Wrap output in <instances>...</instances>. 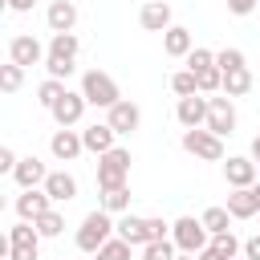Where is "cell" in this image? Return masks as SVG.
<instances>
[{"label": "cell", "mask_w": 260, "mask_h": 260, "mask_svg": "<svg viewBox=\"0 0 260 260\" xmlns=\"http://www.w3.org/2000/svg\"><path fill=\"white\" fill-rule=\"evenodd\" d=\"M252 158H256V167H260V134L252 138Z\"/></svg>", "instance_id": "obj_42"}, {"label": "cell", "mask_w": 260, "mask_h": 260, "mask_svg": "<svg viewBox=\"0 0 260 260\" xmlns=\"http://www.w3.org/2000/svg\"><path fill=\"white\" fill-rule=\"evenodd\" d=\"M49 150H53V158H57V162H73V158L85 150V142H81V134H77V130H53Z\"/></svg>", "instance_id": "obj_15"}, {"label": "cell", "mask_w": 260, "mask_h": 260, "mask_svg": "<svg viewBox=\"0 0 260 260\" xmlns=\"http://www.w3.org/2000/svg\"><path fill=\"white\" fill-rule=\"evenodd\" d=\"M98 207H102V211H110V215H122V211H130V187L102 191V195H98Z\"/></svg>", "instance_id": "obj_23"}, {"label": "cell", "mask_w": 260, "mask_h": 260, "mask_svg": "<svg viewBox=\"0 0 260 260\" xmlns=\"http://www.w3.org/2000/svg\"><path fill=\"white\" fill-rule=\"evenodd\" d=\"M20 85H24V69H20V65H12V61H8V65H0V89H4V93H16Z\"/></svg>", "instance_id": "obj_30"}, {"label": "cell", "mask_w": 260, "mask_h": 260, "mask_svg": "<svg viewBox=\"0 0 260 260\" xmlns=\"http://www.w3.org/2000/svg\"><path fill=\"white\" fill-rule=\"evenodd\" d=\"M179 142H183L187 154H195V158H203V162H223V138L211 134L207 126H199V130H183Z\"/></svg>", "instance_id": "obj_6"}, {"label": "cell", "mask_w": 260, "mask_h": 260, "mask_svg": "<svg viewBox=\"0 0 260 260\" xmlns=\"http://www.w3.org/2000/svg\"><path fill=\"white\" fill-rule=\"evenodd\" d=\"M256 175H260V167H256V158H244V154H232L228 162H223V179H228V187L236 191V187H252L256 183Z\"/></svg>", "instance_id": "obj_13"}, {"label": "cell", "mask_w": 260, "mask_h": 260, "mask_svg": "<svg viewBox=\"0 0 260 260\" xmlns=\"http://www.w3.org/2000/svg\"><path fill=\"white\" fill-rule=\"evenodd\" d=\"M45 191H49L53 203H69V199H77V179H73L69 171H49Z\"/></svg>", "instance_id": "obj_19"}, {"label": "cell", "mask_w": 260, "mask_h": 260, "mask_svg": "<svg viewBox=\"0 0 260 260\" xmlns=\"http://www.w3.org/2000/svg\"><path fill=\"white\" fill-rule=\"evenodd\" d=\"M32 4H37V0H8V8H12V12H28Z\"/></svg>", "instance_id": "obj_40"}, {"label": "cell", "mask_w": 260, "mask_h": 260, "mask_svg": "<svg viewBox=\"0 0 260 260\" xmlns=\"http://www.w3.org/2000/svg\"><path fill=\"white\" fill-rule=\"evenodd\" d=\"M171 240H175V248H179V252L199 256V252L211 244V232L203 228V219H195V215H179V219L171 223Z\"/></svg>", "instance_id": "obj_4"}, {"label": "cell", "mask_w": 260, "mask_h": 260, "mask_svg": "<svg viewBox=\"0 0 260 260\" xmlns=\"http://www.w3.org/2000/svg\"><path fill=\"white\" fill-rule=\"evenodd\" d=\"M130 179V150L126 146H114L98 158V187L102 191H114V187H126Z\"/></svg>", "instance_id": "obj_5"}, {"label": "cell", "mask_w": 260, "mask_h": 260, "mask_svg": "<svg viewBox=\"0 0 260 260\" xmlns=\"http://www.w3.org/2000/svg\"><path fill=\"white\" fill-rule=\"evenodd\" d=\"M81 93H85V102L98 106V110H114V106L122 102L118 81H114L110 73H102V69H85V73H81Z\"/></svg>", "instance_id": "obj_3"}, {"label": "cell", "mask_w": 260, "mask_h": 260, "mask_svg": "<svg viewBox=\"0 0 260 260\" xmlns=\"http://www.w3.org/2000/svg\"><path fill=\"white\" fill-rule=\"evenodd\" d=\"M49 211H53V199H49L45 187H37V191H20V195H16V215H20V219L37 223V219L49 215Z\"/></svg>", "instance_id": "obj_10"}, {"label": "cell", "mask_w": 260, "mask_h": 260, "mask_svg": "<svg viewBox=\"0 0 260 260\" xmlns=\"http://www.w3.org/2000/svg\"><path fill=\"white\" fill-rule=\"evenodd\" d=\"M244 260H260V232L244 240Z\"/></svg>", "instance_id": "obj_39"}, {"label": "cell", "mask_w": 260, "mask_h": 260, "mask_svg": "<svg viewBox=\"0 0 260 260\" xmlns=\"http://www.w3.org/2000/svg\"><path fill=\"white\" fill-rule=\"evenodd\" d=\"M45 20H49L53 32H73V24H77V4H73V0H53L49 12H45Z\"/></svg>", "instance_id": "obj_17"}, {"label": "cell", "mask_w": 260, "mask_h": 260, "mask_svg": "<svg viewBox=\"0 0 260 260\" xmlns=\"http://www.w3.org/2000/svg\"><path fill=\"white\" fill-rule=\"evenodd\" d=\"M252 191H256V199H260V179H256V183H252Z\"/></svg>", "instance_id": "obj_43"}, {"label": "cell", "mask_w": 260, "mask_h": 260, "mask_svg": "<svg viewBox=\"0 0 260 260\" xmlns=\"http://www.w3.org/2000/svg\"><path fill=\"white\" fill-rule=\"evenodd\" d=\"M77 49H81L77 32H53V41H49V57H61V61H73Z\"/></svg>", "instance_id": "obj_22"}, {"label": "cell", "mask_w": 260, "mask_h": 260, "mask_svg": "<svg viewBox=\"0 0 260 260\" xmlns=\"http://www.w3.org/2000/svg\"><path fill=\"white\" fill-rule=\"evenodd\" d=\"M114 138H118V134H114V126H110V122H93V126H85V130H81L85 150H93L98 158H102L106 150H114Z\"/></svg>", "instance_id": "obj_16"}, {"label": "cell", "mask_w": 260, "mask_h": 260, "mask_svg": "<svg viewBox=\"0 0 260 260\" xmlns=\"http://www.w3.org/2000/svg\"><path fill=\"white\" fill-rule=\"evenodd\" d=\"M207 65H215V53H211V49H191L187 69H191V73H199V69H207Z\"/></svg>", "instance_id": "obj_35"}, {"label": "cell", "mask_w": 260, "mask_h": 260, "mask_svg": "<svg viewBox=\"0 0 260 260\" xmlns=\"http://www.w3.org/2000/svg\"><path fill=\"white\" fill-rule=\"evenodd\" d=\"M207 130L219 134V138H228L236 130V106H232L228 93L223 98H207Z\"/></svg>", "instance_id": "obj_8"}, {"label": "cell", "mask_w": 260, "mask_h": 260, "mask_svg": "<svg viewBox=\"0 0 260 260\" xmlns=\"http://www.w3.org/2000/svg\"><path fill=\"white\" fill-rule=\"evenodd\" d=\"M175 240H154V244H146L142 248V260H175Z\"/></svg>", "instance_id": "obj_33"}, {"label": "cell", "mask_w": 260, "mask_h": 260, "mask_svg": "<svg viewBox=\"0 0 260 260\" xmlns=\"http://www.w3.org/2000/svg\"><path fill=\"white\" fill-rule=\"evenodd\" d=\"M93 260H130V244H126L122 236H114L110 244H102V248H98V256H93Z\"/></svg>", "instance_id": "obj_32"}, {"label": "cell", "mask_w": 260, "mask_h": 260, "mask_svg": "<svg viewBox=\"0 0 260 260\" xmlns=\"http://www.w3.org/2000/svg\"><path fill=\"white\" fill-rule=\"evenodd\" d=\"M215 65L228 73V69H244L248 61H244V49H219V53H215Z\"/></svg>", "instance_id": "obj_34"}, {"label": "cell", "mask_w": 260, "mask_h": 260, "mask_svg": "<svg viewBox=\"0 0 260 260\" xmlns=\"http://www.w3.org/2000/svg\"><path fill=\"white\" fill-rule=\"evenodd\" d=\"M118 236L130 244V248H146L154 240H171V223L158 219V215H122L118 219Z\"/></svg>", "instance_id": "obj_1"}, {"label": "cell", "mask_w": 260, "mask_h": 260, "mask_svg": "<svg viewBox=\"0 0 260 260\" xmlns=\"http://www.w3.org/2000/svg\"><path fill=\"white\" fill-rule=\"evenodd\" d=\"M106 122L114 126V134H134V130L142 126V110H138L134 102H126V98H122L114 110H106Z\"/></svg>", "instance_id": "obj_14"}, {"label": "cell", "mask_w": 260, "mask_h": 260, "mask_svg": "<svg viewBox=\"0 0 260 260\" xmlns=\"http://www.w3.org/2000/svg\"><path fill=\"white\" fill-rule=\"evenodd\" d=\"M175 118H179L183 130H199V126H207V98H203V93H195V98H179Z\"/></svg>", "instance_id": "obj_11"}, {"label": "cell", "mask_w": 260, "mask_h": 260, "mask_svg": "<svg viewBox=\"0 0 260 260\" xmlns=\"http://www.w3.org/2000/svg\"><path fill=\"white\" fill-rule=\"evenodd\" d=\"M37 232H41V240H57V236L65 232V215H61V211L41 215V219H37Z\"/></svg>", "instance_id": "obj_29"}, {"label": "cell", "mask_w": 260, "mask_h": 260, "mask_svg": "<svg viewBox=\"0 0 260 260\" xmlns=\"http://www.w3.org/2000/svg\"><path fill=\"white\" fill-rule=\"evenodd\" d=\"M195 81H199V93H223V69H219V65L199 69V73H195Z\"/></svg>", "instance_id": "obj_26"}, {"label": "cell", "mask_w": 260, "mask_h": 260, "mask_svg": "<svg viewBox=\"0 0 260 260\" xmlns=\"http://www.w3.org/2000/svg\"><path fill=\"white\" fill-rule=\"evenodd\" d=\"M195 260H223V256H219V252H215V248H203V252H199V256H195Z\"/></svg>", "instance_id": "obj_41"}, {"label": "cell", "mask_w": 260, "mask_h": 260, "mask_svg": "<svg viewBox=\"0 0 260 260\" xmlns=\"http://www.w3.org/2000/svg\"><path fill=\"white\" fill-rule=\"evenodd\" d=\"M199 219H203V228H207L211 236H219V232H232V228H228V223H232V211H228V207H207Z\"/></svg>", "instance_id": "obj_27"}, {"label": "cell", "mask_w": 260, "mask_h": 260, "mask_svg": "<svg viewBox=\"0 0 260 260\" xmlns=\"http://www.w3.org/2000/svg\"><path fill=\"white\" fill-rule=\"evenodd\" d=\"M45 69H49V77L65 81V77L73 73V61H61V57H45Z\"/></svg>", "instance_id": "obj_36"}, {"label": "cell", "mask_w": 260, "mask_h": 260, "mask_svg": "<svg viewBox=\"0 0 260 260\" xmlns=\"http://www.w3.org/2000/svg\"><path fill=\"white\" fill-rule=\"evenodd\" d=\"M114 236H118V223L110 219V211L98 207V211H89V215L81 219V228H77V248L89 252V256H98V248L110 244Z\"/></svg>", "instance_id": "obj_2"}, {"label": "cell", "mask_w": 260, "mask_h": 260, "mask_svg": "<svg viewBox=\"0 0 260 260\" xmlns=\"http://www.w3.org/2000/svg\"><path fill=\"white\" fill-rule=\"evenodd\" d=\"M207 248H215V252H219L223 260H236V256L244 252V244H240V240H236L232 232H219V236H211V244H207Z\"/></svg>", "instance_id": "obj_28"}, {"label": "cell", "mask_w": 260, "mask_h": 260, "mask_svg": "<svg viewBox=\"0 0 260 260\" xmlns=\"http://www.w3.org/2000/svg\"><path fill=\"white\" fill-rule=\"evenodd\" d=\"M175 260H195V256H187V252H179V256H175Z\"/></svg>", "instance_id": "obj_44"}, {"label": "cell", "mask_w": 260, "mask_h": 260, "mask_svg": "<svg viewBox=\"0 0 260 260\" xmlns=\"http://www.w3.org/2000/svg\"><path fill=\"white\" fill-rule=\"evenodd\" d=\"M252 8H260V0H228V12H236V16H248Z\"/></svg>", "instance_id": "obj_38"}, {"label": "cell", "mask_w": 260, "mask_h": 260, "mask_svg": "<svg viewBox=\"0 0 260 260\" xmlns=\"http://www.w3.org/2000/svg\"><path fill=\"white\" fill-rule=\"evenodd\" d=\"M65 89H69L65 81H57V77H45V81L37 85V102H41L45 110H53V106H57V102L65 98Z\"/></svg>", "instance_id": "obj_25"}, {"label": "cell", "mask_w": 260, "mask_h": 260, "mask_svg": "<svg viewBox=\"0 0 260 260\" xmlns=\"http://www.w3.org/2000/svg\"><path fill=\"white\" fill-rule=\"evenodd\" d=\"M138 24L150 28V32H167V28H171V4H167V0H150V4H142Z\"/></svg>", "instance_id": "obj_18"}, {"label": "cell", "mask_w": 260, "mask_h": 260, "mask_svg": "<svg viewBox=\"0 0 260 260\" xmlns=\"http://www.w3.org/2000/svg\"><path fill=\"white\" fill-rule=\"evenodd\" d=\"M142 4H150V0H142Z\"/></svg>", "instance_id": "obj_45"}, {"label": "cell", "mask_w": 260, "mask_h": 260, "mask_svg": "<svg viewBox=\"0 0 260 260\" xmlns=\"http://www.w3.org/2000/svg\"><path fill=\"white\" fill-rule=\"evenodd\" d=\"M228 211H232V219H252L256 211H260V199H256V191L252 187H236L232 195H228V203H223Z\"/></svg>", "instance_id": "obj_20"}, {"label": "cell", "mask_w": 260, "mask_h": 260, "mask_svg": "<svg viewBox=\"0 0 260 260\" xmlns=\"http://www.w3.org/2000/svg\"><path fill=\"white\" fill-rule=\"evenodd\" d=\"M248 89H252V73H248V65L223 73V93H228V98H244Z\"/></svg>", "instance_id": "obj_24"}, {"label": "cell", "mask_w": 260, "mask_h": 260, "mask_svg": "<svg viewBox=\"0 0 260 260\" xmlns=\"http://www.w3.org/2000/svg\"><path fill=\"white\" fill-rule=\"evenodd\" d=\"M16 162H20V158H16V150H12V146H0V175H12V171H16Z\"/></svg>", "instance_id": "obj_37"}, {"label": "cell", "mask_w": 260, "mask_h": 260, "mask_svg": "<svg viewBox=\"0 0 260 260\" xmlns=\"http://www.w3.org/2000/svg\"><path fill=\"white\" fill-rule=\"evenodd\" d=\"M162 49H167V57H191V49H195V41H191V28H183V24H171V28L162 32Z\"/></svg>", "instance_id": "obj_21"}, {"label": "cell", "mask_w": 260, "mask_h": 260, "mask_svg": "<svg viewBox=\"0 0 260 260\" xmlns=\"http://www.w3.org/2000/svg\"><path fill=\"white\" fill-rule=\"evenodd\" d=\"M12 179H16V187H20V191H37V187H45V179H49V167H45L37 154H28V158H20V162H16Z\"/></svg>", "instance_id": "obj_12"}, {"label": "cell", "mask_w": 260, "mask_h": 260, "mask_svg": "<svg viewBox=\"0 0 260 260\" xmlns=\"http://www.w3.org/2000/svg\"><path fill=\"white\" fill-rule=\"evenodd\" d=\"M85 106H89V102H85V93H81V89H77V93H73V89H65V98H61V102H57L49 114H53L57 130H69V126H77V122H81Z\"/></svg>", "instance_id": "obj_9"}, {"label": "cell", "mask_w": 260, "mask_h": 260, "mask_svg": "<svg viewBox=\"0 0 260 260\" xmlns=\"http://www.w3.org/2000/svg\"><path fill=\"white\" fill-rule=\"evenodd\" d=\"M45 57H49V49H45L37 37H28V32H16V37L8 41V61H12V65H20V69L41 65Z\"/></svg>", "instance_id": "obj_7"}, {"label": "cell", "mask_w": 260, "mask_h": 260, "mask_svg": "<svg viewBox=\"0 0 260 260\" xmlns=\"http://www.w3.org/2000/svg\"><path fill=\"white\" fill-rule=\"evenodd\" d=\"M171 89H175L179 98H195V93H199V81H195L191 69H179V73L171 77Z\"/></svg>", "instance_id": "obj_31"}]
</instances>
